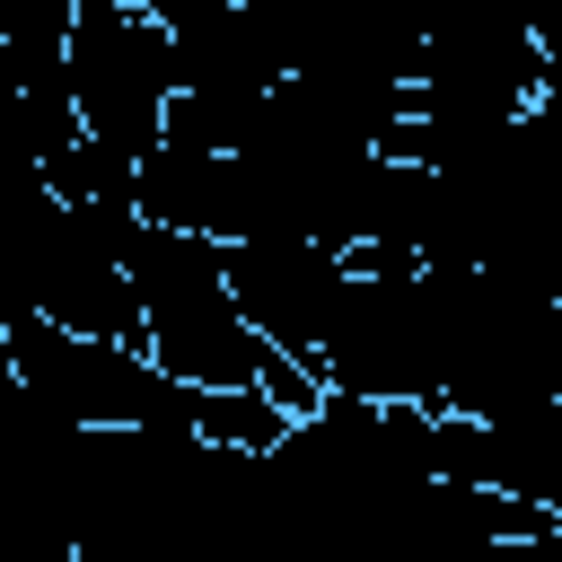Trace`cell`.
I'll return each mask as SVG.
<instances>
[{
	"instance_id": "3957f363",
	"label": "cell",
	"mask_w": 562,
	"mask_h": 562,
	"mask_svg": "<svg viewBox=\"0 0 562 562\" xmlns=\"http://www.w3.org/2000/svg\"><path fill=\"white\" fill-rule=\"evenodd\" d=\"M123 281H132V307H140V351L167 386L184 395H246V386H272V360L237 299H228V272H220V246L202 237H167V228H123Z\"/></svg>"
},
{
	"instance_id": "8992f818",
	"label": "cell",
	"mask_w": 562,
	"mask_h": 562,
	"mask_svg": "<svg viewBox=\"0 0 562 562\" xmlns=\"http://www.w3.org/2000/svg\"><path fill=\"white\" fill-rule=\"evenodd\" d=\"M220 272H228V299L246 316V334L290 360L299 378H316V351L334 334V307L351 290V255H325V246H290V237H255V246H220Z\"/></svg>"
},
{
	"instance_id": "52a82bcc",
	"label": "cell",
	"mask_w": 562,
	"mask_h": 562,
	"mask_svg": "<svg viewBox=\"0 0 562 562\" xmlns=\"http://www.w3.org/2000/svg\"><path fill=\"white\" fill-rule=\"evenodd\" d=\"M536 123L562 140V26H536Z\"/></svg>"
},
{
	"instance_id": "277c9868",
	"label": "cell",
	"mask_w": 562,
	"mask_h": 562,
	"mask_svg": "<svg viewBox=\"0 0 562 562\" xmlns=\"http://www.w3.org/2000/svg\"><path fill=\"white\" fill-rule=\"evenodd\" d=\"M9 378L44 413H61L70 430H184L193 404H202V395L167 386L140 342L61 334V325H35V316H18V334H9Z\"/></svg>"
},
{
	"instance_id": "7a4b0ae2",
	"label": "cell",
	"mask_w": 562,
	"mask_h": 562,
	"mask_svg": "<svg viewBox=\"0 0 562 562\" xmlns=\"http://www.w3.org/2000/svg\"><path fill=\"white\" fill-rule=\"evenodd\" d=\"M465 272L413 263V255H351V290L334 307V334L316 351V386L351 404H413L439 413L448 334H457Z\"/></svg>"
},
{
	"instance_id": "5b68a950",
	"label": "cell",
	"mask_w": 562,
	"mask_h": 562,
	"mask_svg": "<svg viewBox=\"0 0 562 562\" xmlns=\"http://www.w3.org/2000/svg\"><path fill=\"white\" fill-rule=\"evenodd\" d=\"M88 430L0 378V562H79Z\"/></svg>"
},
{
	"instance_id": "6da1fadb",
	"label": "cell",
	"mask_w": 562,
	"mask_h": 562,
	"mask_svg": "<svg viewBox=\"0 0 562 562\" xmlns=\"http://www.w3.org/2000/svg\"><path fill=\"white\" fill-rule=\"evenodd\" d=\"M61 70H70L79 149L53 176V193L97 202V211H132V167L158 149L167 105H176V44H167L158 9L149 0H79Z\"/></svg>"
}]
</instances>
